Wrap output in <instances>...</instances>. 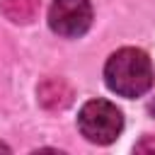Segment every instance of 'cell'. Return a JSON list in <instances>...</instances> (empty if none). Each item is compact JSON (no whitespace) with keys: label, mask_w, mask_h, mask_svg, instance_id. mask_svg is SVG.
<instances>
[{"label":"cell","mask_w":155,"mask_h":155,"mask_svg":"<svg viewBox=\"0 0 155 155\" xmlns=\"http://www.w3.org/2000/svg\"><path fill=\"white\" fill-rule=\"evenodd\" d=\"M104 82L119 97H140L153 85V63L145 51L126 46L114 51L104 65Z\"/></svg>","instance_id":"6da1fadb"},{"label":"cell","mask_w":155,"mask_h":155,"mask_svg":"<svg viewBox=\"0 0 155 155\" xmlns=\"http://www.w3.org/2000/svg\"><path fill=\"white\" fill-rule=\"evenodd\" d=\"M78 128L80 133L97 145L114 143L124 131V116L116 109V104L107 99H90L82 104L78 114Z\"/></svg>","instance_id":"7a4b0ae2"},{"label":"cell","mask_w":155,"mask_h":155,"mask_svg":"<svg viewBox=\"0 0 155 155\" xmlns=\"http://www.w3.org/2000/svg\"><path fill=\"white\" fill-rule=\"evenodd\" d=\"M92 24L90 0H53L48 10V27L65 39L82 36Z\"/></svg>","instance_id":"3957f363"},{"label":"cell","mask_w":155,"mask_h":155,"mask_svg":"<svg viewBox=\"0 0 155 155\" xmlns=\"http://www.w3.org/2000/svg\"><path fill=\"white\" fill-rule=\"evenodd\" d=\"M36 94H39V104H41L44 109H51V111L65 109V107L73 102V90H70V85H68L65 80H61V78H46V80L39 85Z\"/></svg>","instance_id":"277c9868"},{"label":"cell","mask_w":155,"mask_h":155,"mask_svg":"<svg viewBox=\"0 0 155 155\" xmlns=\"http://www.w3.org/2000/svg\"><path fill=\"white\" fill-rule=\"evenodd\" d=\"M41 0H2V15L15 24H29L36 19Z\"/></svg>","instance_id":"5b68a950"},{"label":"cell","mask_w":155,"mask_h":155,"mask_svg":"<svg viewBox=\"0 0 155 155\" xmlns=\"http://www.w3.org/2000/svg\"><path fill=\"white\" fill-rule=\"evenodd\" d=\"M138 153H155V136H145L140 143H136Z\"/></svg>","instance_id":"8992f818"},{"label":"cell","mask_w":155,"mask_h":155,"mask_svg":"<svg viewBox=\"0 0 155 155\" xmlns=\"http://www.w3.org/2000/svg\"><path fill=\"white\" fill-rule=\"evenodd\" d=\"M148 111L155 116V99H150V104H148Z\"/></svg>","instance_id":"52a82bcc"},{"label":"cell","mask_w":155,"mask_h":155,"mask_svg":"<svg viewBox=\"0 0 155 155\" xmlns=\"http://www.w3.org/2000/svg\"><path fill=\"white\" fill-rule=\"evenodd\" d=\"M0 150H10V148H7V145H2V143H0Z\"/></svg>","instance_id":"ba28073f"}]
</instances>
